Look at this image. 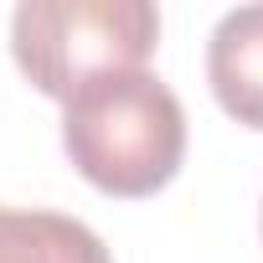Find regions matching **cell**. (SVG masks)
Instances as JSON below:
<instances>
[{
	"mask_svg": "<svg viewBox=\"0 0 263 263\" xmlns=\"http://www.w3.org/2000/svg\"><path fill=\"white\" fill-rule=\"evenodd\" d=\"M62 150L108 196H155L186 160V108L155 72H108L62 103Z\"/></svg>",
	"mask_w": 263,
	"mask_h": 263,
	"instance_id": "1",
	"label": "cell"
},
{
	"mask_svg": "<svg viewBox=\"0 0 263 263\" xmlns=\"http://www.w3.org/2000/svg\"><path fill=\"white\" fill-rule=\"evenodd\" d=\"M155 42L160 11L150 0H26L11 16L16 67L57 103L93 78L145 67Z\"/></svg>",
	"mask_w": 263,
	"mask_h": 263,
	"instance_id": "2",
	"label": "cell"
},
{
	"mask_svg": "<svg viewBox=\"0 0 263 263\" xmlns=\"http://www.w3.org/2000/svg\"><path fill=\"white\" fill-rule=\"evenodd\" d=\"M206 83L237 124L263 129V6H237L212 26Z\"/></svg>",
	"mask_w": 263,
	"mask_h": 263,
	"instance_id": "3",
	"label": "cell"
},
{
	"mask_svg": "<svg viewBox=\"0 0 263 263\" xmlns=\"http://www.w3.org/2000/svg\"><path fill=\"white\" fill-rule=\"evenodd\" d=\"M0 263H114L103 237L62 212L0 206Z\"/></svg>",
	"mask_w": 263,
	"mask_h": 263,
	"instance_id": "4",
	"label": "cell"
}]
</instances>
